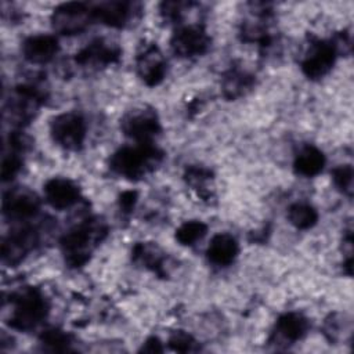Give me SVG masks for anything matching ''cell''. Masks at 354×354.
I'll use <instances>...</instances> for the list:
<instances>
[{"label":"cell","instance_id":"obj_2","mask_svg":"<svg viewBox=\"0 0 354 354\" xmlns=\"http://www.w3.org/2000/svg\"><path fill=\"white\" fill-rule=\"evenodd\" d=\"M105 234V227L95 218L86 220L69 230L61 239L65 261L71 267L83 266Z\"/></svg>","mask_w":354,"mask_h":354},{"label":"cell","instance_id":"obj_3","mask_svg":"<svg viewBox=\"0 0 354 354\" xmlns=\"http://www.w3.org/2000/svg\"><path fill=\"white\" fill-rule=\"evenodd\" d=\"M11 304L10 326L18 330L33 329L46 318L48 311L46 297L35 288H25L15 293L11 299Z\"/></svg>","mask_w":354,"mask_h":354},{"label":"cell","instance_id":"obj_10","mask_svg":"<svg viewBox=\"0 0 354 354\" xmlns=\"http://www.w3.org/2000/svg\"><path fill=\"white\" fill-rule=\"evenodd\" d=\"M119 57L120 48L115 43L105 39H95L76 53L75 62L82 66L100 68L116 62Z\"/></svg>","mask_w":354,"mask_h":354},{"label":"cell","instance_id":"obj_18","mask_svg":"<svg viewBox=\"0 0 354 354\" xmlns=\"http://www.w3.org/2000/svg\"><path fill=\"white\" fill-rule=\"evenodd\" d=\"M324 166H325L324 153L313 145L303 147L296 155L293 162L295 171L304 177L317 176L318 173H321Z\"/></svg>","mask_w":354,"mask_h":354},{"label":"cell","instance_id":"obj_23","mask_svg":"<svg viewBox=\"0 0 354 354\" xmlns=\"http://www.w3.org/2000/svg\"><path fill=\"white\" fill-rule=\"evenodd\" d=\"M10 152H4L3 162H1V178L3 181H8L17 176V173L21 170L22 159L19 156L21 151L14 149L10 147Z\"/></svg>","mask_w":354,"mask_h":354},{"label":"cell","instance_id":"obj_17","mask_svg":"<svg viewBox=\"0 0 354 354\" xmlns=\"http://www.w3.org/2000/svg\"><path fill=\"white\" fill-rule=\"evenodd\" d=\"M308 329V321L299 313H286L275 324V333L279 339L293 343L300 340Z\"/></svg>","mask_w":354,"mask_h":354},{"label":"cell","instance_id":"obj_27","mask_svg":"<svg viewBox=\"0 0 354 354\" xmlns=\"http://www.w3.org/2000/svg\"><path fill=\"white\" fill-rule=\"evenodd\" d=\"M136 201H137V194L134 191H126L120 195V207L124 212H130L134 207Z\"/></svg>","mask_w":354,"mask_h":354},{"label":"cell","instance_id":"obj_19","mask_svg":"<svg viewBox=\"0 0 354 354\" xmlns=\"http://www.w3.org/2000/svg\"><path fill=\"white\" fill-rule=\"evenodd\" d=\"M253 84V76H250L248 72L231 68L223 77V93L228 100L238 98L245 94L246 90H249Z\"/></svg>","mask_w":354,"mask_h":354},{"label":"cell","instance_id":"obj_9","mask_svg":"<svg viewBox=\"0 0 354 354\" xmlns=\"http://www.w3.org/2000/svg\"><path fill=\"white\" fill-rule=\"evenodd\" d=\"M137 73L147 86L159 84L166 75V61L155 44H147L136 58Z\"/></svg>","mask_w":354,"mask_h":354},{"label":"cell","instance_id":"obj_21","mask_svg":"<svg viewBox=\"0 0 354 354\" xmlns=\"http://www.w3.org/2000/svg\"><path fill=\"white\" fill-rule=\"evenodd\" d=\"M207 232V225L198 220L185 221L176 231V239L185 246H191L195 242L201 241Z\"/></svg>","mask_w":354,"mask_h":354},{"label":"cell","instance_id":"obj_26","mask_svg":"<svg viewBox=\"0 0 354 354\" xmlns=\"http://www.w3.org/2000/svg\"><path fill=\"white\" fill-rule=\"evenodd\" d=\"M169 346L174 350V351H192L194 346H195V340L192 339V336H189L185 332H176L170 340H169Z\"/></svg>","mask_w":354,"mask_h":354},{"label":"cell","instance_id":"obj_7","mask_svg":"<svg viewBox=\"0 0 354 354\" xmlns=\"http://www.w3.org/2000/svg\"><path fill=\"white\" fill-rule=\"evenodd\" d=\"M174 54L189 58L202 55L210 46V37L201 25H185L178 28L170 40Z\"/></svg>","mask_w":354,"mask_h":354},{"label":"cell","instance_id":"obj_22","mask_svg":"<svg viewBox=\"0 0 354 354\" xmlns=\"http://www.w3.org/2000/svg\"><path fill=\"white\" fill-rule=\"evenodd\" d=\"M40 342L53 351H66L71 346V336L59 329H47L41 333Z\"/></svg>","mask_w":354,"mask_h":354},{"label":"cell","instance_id":"obj_1","mask_svg":"<svg viewBox=\"0 0 354 354\" xmlns=\"http://www.w3.org/2000/svg\"><path fill=\"white\" fill-rule=\"evenodd\" d=\"M162 151L152 145V142H137L133 147H123L118 149L109 160V167L113 173L137 180L152 171L162 160Z\"/></svg>","mask_w":354,"mask_h":354},{"label":"cell","instance_id":"obj_5","mask_svg":"<svg viewBox=\"0 0 354 354\" xmlns=\"http://www.w3.org/2000/svg\"><path fill=\"white\" fill-rule=\"evenodd\" d=\"M91 21H94L93 6L83 1L64 3L58 6L51 15L54 29L69 36L83 32Z\"/></svg>","mask_w":354,"mask_h":354},{"label":"cell","instance_id":"obj_25","mask_svg":"<svg viewBox=\"0 0 354 354\" xmlns=\"http://www.w3.org/2000/svg\"><path fill=\"white\" fill-rule=\"evenodd\" d=\"M185 180L187 183L194 187L195 189H201L203 191L205 189V185L207 181H210L212 178V171L209 169H205V167H199V166H192V167H188L187 171H185Z\"/></svg>","mask_w":354,"mask_h":354},{"label":"cell","instance_id":"obj_4","mask_svg":"<svg viewBox=\"0 0 354 354\" xmlns=\"http://www.w3.org/2000/svg\"><path fill=\"white\" fill-rule=\"evenodd\" d=\"M50 131L54 142L59 147L66 151H79L86 140L87 124L80 113L64 112L53 119Z\"/></svg>","mask_w":354,"mask_h":354},{"label":"cell","instance_id":"obj_28","mask_svg":"<svg viewBox=\"0 0 354 354\" xmlns=\"http://www.w3.org/2000/svg\"><path fill=\"white\" fill-rule=\"evenodd\" d=\"M163 348H162V344H160V342H159V339L158 337H149L145 343H144V346H142V348H141V351H148V353H159V351H162Z\"/></svg>","mask_w":354,"mask_h":354},{"label":"cell","instance_id":"obj_11","mask_svg":"<svg viewBox=\"0 0 354 354\" xmlns=\"http://www.w3.org/2000/svg\"><path fill=\"white\" fill-rule=\"evenodd\" d=\"M40 207V202L37 196L22 188L10 189L4 194L3 198V213L10 220H26L33 217Z\"/></svg>","mask_w":354,"mask_h":354},{"label":"cell","instance_id":"obj_24","mask_svg":"<svg viewBox=\"0 0 354 354\" xmlns=\"http://www.w3.org/2000/svg\"><path fill=\"white\" fill-rule=\"evenodd\" d=\"M332 178L335 185L347 195H351L353 191V167L351 165H340L333 169Z\"/></svg>","mask_w":354,"mask_h":354},{"label":"cell","instance_id":"obj_6","mask_svg":"<svg viewBox=\"0 0 354 354\" xmlns=\"http://www.w3.org/2000/svg\"><path fill=\"white\" fill-rule=\"evenodd\" d=\"M122 131L136 142H152L160 133L158 115L152 109L140 108L126 113L120 122Z\"/></svg>","mask_w":354,"mask_h":354},{"label":"cell","instance_id":"obj_15","mask_svg":"<svg viewBox=\"0 0 354 354\" xmlns=\"http://www.w3.org/2000/svg\"><path fill=\"white\" fill-rule=\"evenodd\" d=\"M58 40L53 35L29 36L22 43V54L32 64H46L58 53Z\"/></svg>","mask_w":354,"mask_h":354},{"label":"cell","instance_id":"obj_12","mask_svg":"<svg viewBox=\"0 0 354 354\" xmlns=\"http://www.w3.org/2000/svg\"><path fill=\"white\" fill-rule=\"evenodd\" d=\"M37 242V232L30 227H21L10 232L1 243V259L7 264H15L33 249Z\"/></svg>","mask_w":354,"mask_h":354},{"label":"cell","instance_id":"obj_13","mask_svg":"<svg viewBox=\"0 0 354 354\" xmlns=\"http://www.w3.org/2000/svg\"><path fill=\"white\" fill-rule=\"evenodd\" d=\"M44 198L51 207L64 210L69 209L79 201L80 191L71 180L54 177L44 184Z\"/></svg>","mask_w":354,"mask_h":354},{"label":"cell","instance_id":"obj_16","mask_svg":"<svg viewBox=\"0 0 354 354\" xmlns=\"http://www.w3.org/2000/svg\"><path fill=\"white\" fill-rule=\"evenodd\" d=\"M236 254H238V242L232 235L227 232L214 235L206 250V256L209 261L218 267L230 266L235 260Z\"/></svg>","mask_w":354,"mask_h":354},{"label":"cell","instance_id":"obj_14","mask_svg":"<svg viewBox=\"0 0 354 354\" xmlns=\"http://www.w3.org/2000/svg\"><path fill=\"white\" fill-rule=\"evenodd\" d=\"M136 4L130 1H101L93 6L94 19L112 28H123L133 19Z\"/></svg>","mask_w":354,"mask_h":354},{"label":"cell","instance_id":"obj_20","mask_svg":"<svg viewBox=\"0 0 354 354\" xmlns=\"http://www.w3.org/2000/svg\"><path fill=\"white\" fill-rule=\"evenodd\" d=\"M288 220L299 230H308L318 220L317 210L307 203H293L288 209Z\"/></svg>","mask_w":354,"mask_h":354},{"label":"cell","instance_id":"obj_8","mask_svg":"<svg viewBox=\"0 0 354 354\" xmlns=\"http://www.w3.org/2000/svg\"><path fill=\"white\" fill-rule=\"evenodd\" d=\"M336 57V44L332 41H315L310 46V50L301 61V71L310 79H319L332 69Z\"/></svg>","mask_w":354,"mask_h":354}]
</instances>
